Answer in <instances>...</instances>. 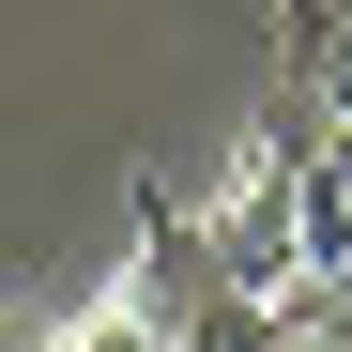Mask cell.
<instances>
[{
  "mask_svg": "<svg viewBox=\"0 0 352 352\" xmlns=\"http://www.w3.org/2000/svg\"><path fill=\"white\" fill-rule=\"evenodd\" d=\"M276 46H291V92L352 123V0H276Z\"/></svg>",
  "mask_w": 352,
  "mask_h": 352,
  "instance_id": "7a4b0ae2",
  "label": "cell"
},
{
  "mask_svg": "<svg viewBox=\"0 0 352 352\" xmlns=\"http://www.w3.org/2000/svg\"><path fill=\"white\" fill-rule=\"evenodd\" d=\"M46 352H184V337H168V307L123 276V291H92V307H77L62 337H46Z\"/></svg>",
  "mask_w": 352,
  "mask_h": 352,
  "instance_id": "3957f363",
  "label": "cell"
},
{
  "mask_svg": "<svg viewBox=\"0 0 352 352\" xmlns=\"http://www.w3.org/2000/svg\"><path fill=\"white\" fill-rule=\"evenodd\" d=\"M307 291L352 307V123L307 138Z\"/></svg>",
  "mask_w": 352,
  "mask_h": 352,
  "instance_id": "6da1fadb",
  "label": "cell"
}]
</instances>
